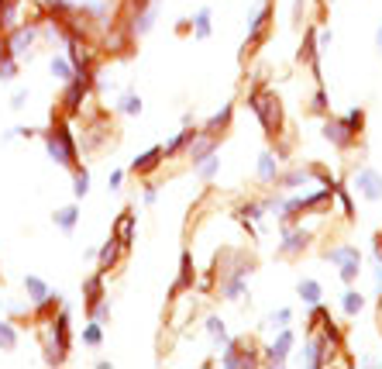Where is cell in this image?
Instances as JSON below:
<instances>
[{
    "label": "cell",
    "mask_w": 382,
    "mask_h": 369,
    "mask_svg": "<svg viewBox=\"0 0 382 369\" xmlns=\"http://www.w3.org/2000/svg\"><path fill=\"white\" fill-rule=\"evenodd\" d=\"M76 14L86 21V25L107 28L114 18H117V0H79Z\"/></svg>",
    "instance_id": "6"
},
{
    "label": "cell",
    "mask_w": 382,
    "mask_h": 369,
    "mask_svg": "<svg viewBox=\"0 0 382 369\" xmlns=\"http://www.w3.org/2000/svg\"><path fill=\"white\" fill-rule=\"evenodd\" d=\"M324 107H328V93L317 90V93H313V110H324Z\"/></svg>",
    "instance_id": "42"
},
{
    "label": "cell",
    "mask_w": 382,
    "mask_h": 369,
    "mask_svg": "<svg viewBox=\"0 0 382 369\" xmlns=\"http://www.w3.org/2000/svg\"><path fill=\"white\" fill-rule=\"evenodd\" d=\"M155 200H158V183H145V190H141V204L152 208Z\"/></svg>",
    "instance_id": "39"
},
{
    "label": "cell",
    "mask_w": 382,
    "mask_h": 369,
    "mask_svg": "<svg viewBox=\"0 0 382 369\" xmlns=\"http://www.w3.org/2000/svg\"><path fill=\"white\" fill-rule=\"evenodd\" d=\"M248 107L255 110L258 125L265 128L269 138H276V135L282 132V107H279V101H276V93H272V90L255 86L252 93H248Z\"/></svg>",
    "instance_id": "3"
},
{
    "label": "cell",
    "mask_w": 382,
    "mask_h": 369,
    "mask_svg": "<svg viewBox=\"0 0 382 369\" xmlns=\"http://www.w3.org/2000/svg\"><path fill=\"white\" fill-rule=\"evenodd\" d=\"M303 14H306V0H296V7H293V25L296 28L303 25Z\"/></svg>",
    "instance_id": "41"
},
{
    "label": "cell",
    "mask_w": 382,
    "mask_h": 369,
    "mask_svg": "<svg viewBox=\"0 0 382 369\" xmlns=\"http://www.w3.org/2000/svg\"><path fill=\"white\" fill-rule=\"evenodd\" d=\"M18 138L31 142V138H38V128H31V125H11V128L0 132V142H4V145H7V142H18Z\"/></svg>",
    "instance_id": "30"
},
{
    "label": "cell",
    "mask_w": 382,
    "mask_h": 369,
    "mask_svg": "<svg viewBox=\"0 0 382 369\" xmlns=\"http://www.w3.org/2000/svg\"><path fill=\"white\" fill-rule=\"evenodd\" d=\"M49 18V11H45V4L42 0H0V35H7L11 28L25 25H42Z\"/></svg>",
    "instance_id": "2"
},
{
    "label": "cell",
    "mask_w": 382,
    "mask_h": 369,
    "mask_svg": "<svg viewBox=\"0 0 382 369\" xmlns=\"http://www.w3.org/2000/svg\"><path fill=\"white\" fill-rule=\"evenodd\" d=\"M306 245H310V232H306L303 225H300V228L282 225V238H279V252H282V256H300Z\"/></svg>",
    "instance_id": "10"
},
{
    "label": "cell",
    "mask_w": 382,
    "mask_h": 369,
    "mask_svg": "<svg viewBox=\"0 0 382 369\" xmlns=\"http://www.w3.org/2000/svg\"><path fill=\"white\" fill-rule=\"evenodd\" d=\"M38 138L45 142V156L49 162H55L59 169H76L79 162H83V152H79V142L76 135H73V121L66 118V114H55L52 118V125H45Z\"/></svg>",
    "instance_id": "1"
},
{
    "label": "cell",
    "mask_w": 382,
    "mask_h": 369,
    "mask_svg": "<svg viewBox=\"0 0 382 369\" xmlns=\"http://www.w3.org/2000/svg\"><path fill=\"white\" fill-rule=\"evenodd\" d=\"M355 190L365 200H382V176L372 166H361L355 173Z\"/></svg>",
    "instance_id": "8"
},
{
    "label": "cell",
    "mask_w": 382,
    "mask_h": 369,
    "mask_svg": "<svg viewBox=\"0 0 382 369\" xmlns=\"http://www.w3.org/2000/svg\"><path fill=\"white\" fill-rule=\"evenodd\" d=\"M83 307H86V317H90V321H100V324L110 321V297H100V300L83 304Z\"/></svg>",
    "instance_id": "32"
},
{
    "label": "cell",
    "mask_w": 382,
    "mask_h": 369,
    "mask_svg": "<svg viewBox=\"0 0 382 369\" xmlns=\"http://www.w3.org/2000/svg\"><path fill=\"white\" fill-rule=\"evenodd\" d=\"M334 269H337L341 283H345V287H352V283L358 280V273H361V252H355V256H348L345 263H337Z\"/></svg>",
    "instance_id": "24"
},
{
    "label": "cell",
    "mask_w": 382,
    "mask_h": 369,
    "mask_svg": "<svg viewBox=\"0 0 382 369\" xmlns=\"http://www.w3.org/2000/svg\"><path fill=\"white\" fill-rule=\"evenodd\" d=\"M90 186H93V183H90V169L79 162L76 169H73V197H76V200H83V197L90 193Z\"/></svg>",
    "instance_id": "31"
},
{
    "label": "cell",
    "mask_w": 382,
    "mask_h": 369,
    "mask_svg": "<svg viewBox=\"0 0 382 369\" xmlns=\"http://www.w3.org/2000/svg\"><path fill=\"white\" fill-rule=\"evenodd\" d=\"M279 156L272 152V149H265V152H258V183H276L279 180Z\"/></svg>",
    "instance_id": "16"
},
{
    "label": "cell",
    "mask_w": 382,
    "mask_h": 369,
    "mask_svg": "<svg viewBox=\"0 0 382 369\" xmlns=\"http://www.w3.org/2000/svg\"><path fill=\"white\" fill-rule=\"evenodd\" d=\"M320 132H324V138H331L337 149H352V145H355V132H352L341 118H328V125H324Z\"/></svg>",
    "instance_id": "13"
},
{
    "label": "cell",
    "mask_w": 382,
    "mask_h": 369,
    "mask_svg": "<svg viewBox=\"0 0 382 369\" xmlns=\"http://www.w3.org/2000/svg\"><path fill=\"white\" fill-rule=\"evenodd\" d=\"M193 169H197V176H200L204 183H210V180L217 176V169H221V159H217V152H214V156H207L204 162H197Z\"/></svg>",
    "instance_id": "35"
},
{
    "label": "cell",
    "mask_w": 382,
    "mask_h": 369,
    "mask_svg": "<svg viewBox=\"0 0 382 369\" xmlns=\"http://www.w3.org/2000/svg\"><path fill=\"white\" fill-rule=\"evenodd\" d=\"M193 280H197V269H193V256H190V252H183V259H179L176 293H183V287H193Z\"/></svg>",
    "instance_id": "28"
},
{
    "label": "cell",
    "mask_w": 382,
    "mask_h": 369,
    "mask_svg": "<svg viewBox=\"0 0 382 369\" xmlns=\"http://www.w3.org/2000/svg\"><path fill=\"white\" fill-rule=\"evenodd\" d=\"M141 97H138V90H121L117 93V101H114V110L117 114H125V118H138L141 114Z\"/></svg>",
    "instance_id": "22"
},
{
    "label": "cell",
    "mask_w": 382,
    "mask_h": 369,
    "mask_svg": "<svg viewBox=\"0 0 382 369\" xmlns=\"http://www.w3.org/2000/svg\"><path fill=\"white\" fill-rule=\"evenodd\" d=\"M125 169H114V173H110V180H107V190H110V193H117V190H121V186H125Z\"/></svg>",
    "instance_id": "40"
},
{
    "label": "cell",
    "mask_w": 382,
    "mask_h": 369,
    "mask_svg": "<svg viewBox=\"0 0 382 369\" xmlns=\"http://www.w3.org/2000/svg\"><path fill=\"white\" fill-rule=\"evenodd\" d=\"M134 225H138V214L131 211V208H125V211L114 217V228H110V235L117 238L125 249H131V242H134Z\"/></svg>",
    "instance_id": "12"
},
{
    "label": "cell",
    "mask_w": 382,
    "mask_h": 369,
    "mask_svg": "<svg viewBox=\"0 0 382 369\" xmlns=\"http://www.w3.org/2000/svg\"><path fill=\"white\" fill-rule=\"evenodd\" d=\"M162 162H166V149H162V145H152L149 152H141V156L131 162V173H134V176H152Z\"/></svg>",
    "instance_id": "11"
},
{
    "label": "cell",
    "mask_w": 382,
    "mask_h": 369,
    "mask_svg": "<svg viewBox=\"0 0 382 369\" xmlns=\"http://www.w3.org/2000/svg\"><path fill=\"white\" fill-rule=\"evenodd\" d=\"M73 73H76V66L69 62V55L66 52H52L49 55V76L55 79V83H66Z\"/></svg>",
    "instance_id": "21"
},
{
    "label": "cell",
    "mask_w": 382,
    "mask_h": 369,
    "mask_svg": "<svg viewBox=\"0 0 382 369\" xmlns=\"http://www.w3.org/2000/svg\"><path fill=\"white\" fill-rule=\"evenodd\" d=\"M28 101H31V93H28V90H14V93H11V101H7V107H11V110H25Z\"/></svg>",
    "instance_id": "38"
},
{
    "label": "cell",
    "mask_w": 382,
    "mask_h": 369,
    "mask_svg": "<svg viewBox=\"0 0 382 369\" xmlns=\"http://www.w3.org/2000/svg\"><path fill=\"white\" fill-rule=\"evenodd\" d=\"M361 307H365V297H361L358 290H352V287H348V290L341 293V311H345V317H358V311H361Z\"/></svg>",
    "instance_id": "29"
},
{
    "label": "cell",
    "mask_w": 382,
    "mask_h": 369,
    "mask_svg": "<svg viewBox=\"0 0 382 369\" xmlns=\"http://www.w3.org/2000/svg\"><path fill=\"white\" fill-rule=\"evenodd\" d=\"M45 4V11H49L52 18H69V14H76L79 0H42Z\"/></svg>",
    "instance_id": "33"
},
{
    "label": "cell",
    "mask_w": 382,
    "mask_h": 369,
    "mask_svg": "<svg viewBox=\"0 0 382 369\" xmlns=\"http://www.w3.org/2000/svg\"><path fill=\"white\" fill-rule=\"evenodd\" d=\"M197 132H200L197 125H183V128H179V132L173 135V138H169L166 145H162V149H166V159H176V156H183V152L190 149V142L197 138Z\"/></svg>",
    "instance_id": "14"
},
{
    "label": "cell",
    "mask_w": 382,
    "mask_h": 369,
    "mask_svg": "<svg viewBox=\"0 0 382 369\" xmlns=\"http://www.w3.org/2000/svg\"><path fill=\"white\" fill-rule=\"evenodd\" d=\"M21 345V324L0 314V352H14Z\"/></svg>",
    "instance_id": "20"
},
{
    "label": "cell",
    "mask_w": 382,
    "mask_h": 369,
    "mask_svg": "<svg viewBox=\"0 0 382 369\" xmlns=\"http://www.w3.org/2000/svg\"><path fill=\"white\" fill-rule=\"evenodd\" d=\"M21 287H25V297H28V304H31V307H35V304H42V300L52 293L49 280H42V276H35V273H28L25 280H21Z\"/></svg>",
    "instance_id": "19"
},
{
    "label": "cell",
    "mask_w": 382,
    "mask_h": 369,
    "mask_svg": "<svg viewBox=\"0 0 382 369\" xmlns=\"http://www.w3.org/2000/svg\"><path fill=\"white\" fill-rule=\"evenodd\" d=\"M100 297H107V273L93 269V273L83 280V304H93V300H100Z\"/></svg>",
    "instance_id": "18"
},
{
    "label": "cell",
    "mask_w": 382,
    "mask_h": 369,
    "mask_svg": "<svg viewBox=\"0 0 382 369\" xmlns=\"http://www.w3.org/2000/svg\"><path fill=\"white\" fill-rule=\"evenodd\" d=\"M296 293H300V300L303 304H320V283L317 280H300V287H296Z\"/></svg>",
    "instance_id": "34"
},
{
    "label": "cell",
    "mask_w": 382,
    "mask_h": 369,
    "mask_svg": "<svg viewBox=\"0 0 382 369\" xmlns=\"http://www.w3.org/2000/svg\"><path fill=\"white\" fill-rule=\"evenodd\" d=\"M125 245H121V242H117V238L110 235L107 238V242H103L100 249H97V256H93V263H97V269H100V273H110V269H117V266H121V259H125Z\"/></svg>",
    "instance_id": "7"
},
{
    "label": "cell",
    "mask_w": 382,
    "mask_h": 369,
    "mask_svg": "<svg viewBox=\"0 0 382 369\" xmlns=\"http://www.w3.org/2000/svg\"><path fill=\"white\" fill-rule=\"evenodd\" d=\"M231 118H234V104L228 101V104L221 107V110H217V114H214V118L207 121L200 132H207V135H214V138H217V135H224V132L231 128Z\"/></svg>",
    "instance_id": "23"
},
{
    "label": "cell",
    "mask_w": 382,
    "mask_h": 369,
    "mask_svg": "<svg viewBox=\"0 0 382 369\" xmlns=\"http://www.w3.org/2000/svg\"><path fill=\"white\" fill-rule=\"evenodd\" d=\"M376 45L382 49V25H379V31H376Z\"/></svg>",
    "instance_id": "43"
},
{
    "label": "cell",
    "mask_w": 382,
    "mask_h": 369,
    "mask_svg": "<svg viewBox=\"0 0 382 369\" xmlns=\"http://www.w3.org/2000/svg\"><path fill=\"white\" fill-rule=\"evenodd\" d=\"M204 328H207V335L214 339V345H217V348H224V345L231 342V339H228V324H224V321H221L217 314H207L204 317Z\"/></svg>",
    "instance_id": "25"
},
{
    "label": "cell",
    "mask_w": 382,
    "mask_h": 369,
    "mask_svg": "<svg viewBox=\"0 0 382 369\" xmlns=\"http://www.w3.org/2000/svg\"><path fill=\"white\" fill-rule=\"evenodd\" d=\"M190 21H193V38H197V42H207V38L214 35V21H210V11H207V7H200Z\"/></svg>",
    "instance_id": "26"
},
{
    "label": "cell",
    "mask_w": 382,
    "mask_h": 369,
    "mask_svg": "<svg viewBox=\"0 0 382 369\" xmlns=\"http://www.w3.org/2000/svg\"><path fill=\"white\" fill-rule=\"evenodd\" d=\"M4 42H7V49L18 55L21 62H31L35 59V52H38V45H42V25H31V21H25V25L11 28L7 35H0Z\"/></svg>",
    "instance_id": "5"
},
{
    "label": "cell",
    "mask_w": 382,
    "mask_h": 369,
    "mask_svg": "<svg viewBox=\"0 0 382 369\" xmlns=\"http://www.w3.org/2000/svg\"><path fill=\"white\" fill-rule=\"evenodd\" d=\"M93 97V76L90 73H73V76L62 83V97H59V110L66 118H76L83 114L86 101Z\"/></svg>",
    "instance_id": "4"
},
{
    "label": "cell",
    "mask_w": 382,
    "mask_h": 369,
    "mask_svg": "<svg viewBox=\"0 0 382 369\" xmlns=\"http://www.w3.org/2000/svg\"><path fill=\"white\" fill-rule=\"evenodd\" d=\"M52 225L59 228V232H66V235H73L79 225V204L73 200V204H62V208H55L52 211Z\"/></svg>",
    "instance_id": "15"
},
{
    "label": "cell",
    "mask_w": 382,
    "mask_h": 369,
    "mask_svg": "<svg viewBox=\"0 0 382 369\" xmlns=\"http://www.w3.org/2000/svg\"><path fill=\"white\" fill-rule=\"evenodd\" d=\"M341 121H345V125H348V128L358 135L361 128H365V110H361V107H352V110H348V114H345Z\"/></svg>",
    "instance_id": "36"
},
{
    "label": "cell",
    "mask_w": 382,
    "mask_h": 369,
    "mask_svg": "<svg viewBox=\"0 0 382 369\" xmlns=\"http://www.w3.org/2000/svg\"><path fill=\"white\" fill-rule=\"evenodd\" d=\"M289 348H293V331H289V328H282L279 335H276V342L265 345L262 363H269V366H282V363L289 359Z\"/></svg>",
    "instance_id": "9"
},
{
    "label": "cell",
    "mask_w": 382,
    "mask_h": 369,
    "mask_svg": "<svg viewBox=\"0 0 382 369\" xmlns=\"http://www.w3.org/2000/svg\"><path fill=\"white\" fill-rule=\"evenodd\" d=\"M21 76V59L7 49V42L0 38V83H14Z\"/></svg>",
    "instance_id": "17"
},
{
    "label": "cell",
    "mask_w": 382,
    "mask_h": 369,
    "mask_svg": "<svg viewBox=\"0 0 382 369\" xmlns=\"http://www.w3.org/2000/svg\"><path fill=\"white\" fill-rule=\"evenodd\" d=\"M289 321H293V311H289V307H279V311L269 314V324H272V328H289Z\"/></svg>",
    "instance_id": "37"
},
{
    "label": "cell",
    "mask_w": 382,
    "mask_h": 369,
    "mask_svg": "<svg viewBox=\"0 0 382 369\" xmlns=\"http://www.w3.org/2000/svg\"><path fill=\"white\" fill-rule=\"evenodd\" d=\"M79 339H83L86 348H100V345H103V324H100V321H90V317H86V324H83Z\"/></svg>",
    "instance_id": "27"
}]
</instances>
